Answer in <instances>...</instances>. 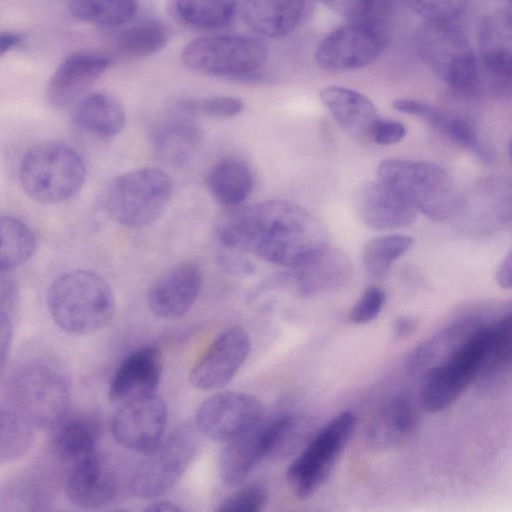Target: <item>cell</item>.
Returning a JSON list of instances; mask_svg holds the SVG:
<instances>
[{"mask_svg": "<svg viewBox=\"0 0 512 512\" xmlns=\"http://www.w3.org/2000/svg\"><path fill=\"white\" fill-rule=\"evenodd\" d=\"M146 510L153 511V512H176V511H181L182 509L172 502L159 501V502L150 504L149 507L146 508Z\"/></svg>", "mask_w": 512, "mask_h": 512, "instance_id": "cell-52", "label": "cell"}, {"mask_svg": "<svg viewBox=\"0 0 512 512\" xmlns=\"http://www.w3.org/2000/svg\"><path fill=\"white\" fill-rule=\"evenodd\" d=\"M24 37L16 32H2L0 36V54L4 55L15 48L22 46Z\"/></svg>", "mask_w": 512, "mask_h": 512, "instance_id": "cell-51", "label": "cell"}, {"mask_svg": "<svg viewBox=\"0 0 512 512\" xmlns=\"http://www.w3.org/2000/svg\"><path fill=\"white\" fill-rule=\"evenodd\" d=\"M405 2L426 22H452L465 11L469 0H405Z\"/></svg>", "mask_w": 512, "mask_h": 512, "instance_id": "cell-42", "label": "cell"}, {"mask_svg": "<svg viewBox=\"0 0 512 512\" xmlns=\"http://www.w3.org/2000/svg\"><path fill=\"white\" fill-rule=\"evenodd\" d=\"M267 501V493L260 485L247 486L224 499L217 508L221 512H258Z\"/></svg>", "mask_w": 512, "mask_h": 512, "instance_id": "cell-43", "label": "cell"}, {"mask_svg": "<svg viewBox=\"0 0 512 512\" xmlns=\"http://www.w3.org/2000/svg\"><path fill=\"white\" fill-rule=\"evenodd\" d=\"M406 134L405 126L396 120L380 118L372 128L370 139L379 145H393L400 142Z\"/></svg>", "mask_w": 512, "mask_h": 512, "instance_id": "cell-47", "label": "cell"}, {"mask_svg": "<svg viewBox=\"0 0 512 512\" xmlns=\"http://www.w3.org/2000/svg\"><path fill=\"white\" fill-rule=\"evenodd\" d=\"M512 367V311L490 325L488 353L479 373L492 377Z\"/></svg>", "mask_w": 512, "mask_h": 512, "instance_id": "cell-39", "label": "cell"}, {"mask_svg": "<svg viewBox=\"0 0 512 512\" xmlns=\"http://www.w3.org/2000/svg\"><path fill=\"white\" fill-rule=\"evenodd\" d=\"M386 44V31L378 23L369 19L352 20L322 39L314 59L324 70H357L375 62Z\"/></svg>", "mask_w": 512, "mask_h": 512, "instance_id": "cell-12", "label": "cell"}, {"mask_svg": "<svg viewBox=\"0 0 512 512\" xmlns=\"http://www.w3.org/2000/svg\"><path fill=\"white\" fill-rule=\"evenodd\" d=\"M198 449L195 430L182 426L172 431L138 463L130 478V491L140 499L163 495L182 477Z\"/></svg>", "mask_w": 512, "mask_h": 512, "instance_id": "cell-10", "label": "cell"}, {"mask_svg": "<svg viewBox=\"0 0 512 512\" xmlns=\"http://www.w3.org/2000/svg\"><path fill=\"white\" fill-rule=\"evenodd\" d=\"M149 140L155 156L163 163L182 167L189 163L202 142L195 117L176 104L151 124Z\"/></svg>", "mask_w": 512, "mask_h": 512, "instance_id": "cell-17", "label": "cell"}, {"mask_svg": "<svg viewBox=\"0 0 512 512\" xmlns=\"http://www.w3.org/2000/svg\"><path fill=\"white\" fill-rule=\"evenodd\" d=\"M68 10L79 21L118 28L135 18L138 3L137 0H70Z\"/></svg>", "mask_w": 512, "mask_h": 512, "instance_id": "cell-33", "label": "cell"}, {"mask_svg": "<svg viewBox=\"0 0 512 512\" xmlns=\"http://www.w3.org/2000/svg\"><path fill=\"white\" fill-rule=\"evenodd\" d=\"M47 304L54 322L75 335L101 330L111 321L115 309L108 282L98 273L85 269L58 276L49 287Z\"/></svg>", "mask_w": 512, "mask_h": 512, "instance_id": "cell-2", "label": "cell"}, {"mask_svg": "<svg viewBox=\"0 0 512 512\" xmlns=\"http://www.w3.org/2000/svg\"><path fill=\"white\" fill-rule=\"evenodd\" d=\"M173 9L185 25L199 30H217L231 23L237 0H174Z\"/></svg>", "mask_w": 512, "mask_h": 512, "instance_id": "cell-32", "label": "cell"}, {"mask_svg": "<svg viewBox=\"0 0 512 512\" xmlns=\"http://www.w3.org/2000/svg\"><path fill=\"white\" fill-rule=\"evenodd\" d=\"M416 329V323L409 317H398L392 325L393 335L396 339H404L410 336Z\"/></svg>", "mask_w": 512, "mask_h": 512, "instance_id": "cell-50", "label": "cell"}, {"mask_svg": "<svg viewBox=\"0 0 512 512\" xmlns=\"http://www.w3.org/2000/svg\"><path fill=\"white\" fill-rule=\"evenodd\" d=\"M498 285L505 289H512V249L504 257L496 272Z\"/></svg>", "mask_w": 512, "mask_h": 512, "instance_id": "cell-49", "label": "cell"}, {"mask_svg": "<svg viewBox=\"0 0 512 512\" xmlns=\"http://www.w3.org/2000/svg\"><path fill=\"white\" fill-rule=\"evenodd\" d=\"M202 286V273L193 262H181L163 272L151 284L148 304L163 319L184 316L196 302Z\"/></svg>", "mask_w": 512, "mask_h": 512, "instance_id": "cell-19", "label": "cell"}, {"mask_svg": "<svg viewBox=\"0 0 512 512\" xmlns=\"http://www.w3.org/2000/svg\"><path fill=\"white\" fill-rule=\"evenodd\" d=\"M13 321L14 318L0 314V362L2 368L5 365L12 343Z\"/></svg>", "mask_w": 512, "mask_h": 512, "instance_id": "cell-48", "label": "cell"}, {"mask_svg": "<svg viewBox=\"0 0 512 512\" xmlns=\"http://www.w3.org/2000/svg\"><path fill=\"white\" fill-rule=\"evenodd\" d=\"M505 2H507L509 5L512 6V0H504Z\"/></svg>", "mask_w": 512, "mask_h": 512, "instance_id": "cell-53", "label": "cell"}, {"mask_svg": "<svg viewBox=\"0 0 512 512\" xmlns=\"http://www.w3.org/2000/svg\"><path fill=\"white\" fill-rule=\"evenodd\" d=\"M206 185L213 199L223 207L241 205L253 187L250 168L237 159H222L210 167Z\"/></svg>", "mask_w": 512, "mask_h": 512, "instance_id": "cell-28", "label": "cell"}, {"mask_svg": "<svg viewBox=\"0 0 512 512\" xmlns=\"http://www.w3.org/2000/svg\"><path fill=\"white\" fill-rule=\"evenodd\" d=\"M75 126L99 138H113L124 129L126 114L113 95L96 92L84 96L73 110Z\"/></svg>", "mask_w": 512, "mask_h": 512, "instance_id": "cell-27", "label": "cell"}, {"mask_svg": "<svg viewBox=\"0 0 512 512\" xmlns=\"http://www.w3.org/2000/svg\"><path fill=\"white\" fill-rule=\"evenodd\" d=\"M378 179L389 185L418 212L443 220L455 205L453 179L442 166L403 159H385L377 167Z\"/></svg>", "mask_w": 512, "mask_h": 512, "instance_id": "cell-6", "label": "cell"}, {"mask_svg": "<svg viewBox=\"0 0 512 512\" xmlns=\"http://www.w3.org/2000/svg\"><path fill=\"white\" fill-rule=\"evenodd\" d=\"M416 43L425 64L451 89L471 92L478 87L479 61L465 34L451 22H426Z\"/></svg>", "mask_w": 512, "mask_h": 512, "instance_id": "cell-8", "label": "cell"}, {"mask_svg": "<svg viewBox=\"0 0 512 512\" xmlns=\"http://www.w3.org/2000/svg\"><path fill=\"white\" fill-rule=\"evenodd\" d=\"M11 395L16 409L35 427L55 428L66 415L69 389L64 377L44 364H29L12 378Z\"/></svg>", "mask_w": 512, "mask_h": 512, "instance_id": "cell-11", "label": "cell"}, {"mask_svg": "<svg viewBox=\"0 0 512 512\" xmlns=\"http://www.w3.org/2000/svg\"><path fill=\"white\" fill-rule=\"evenodd\" d=\"M264 406L255 396L242 392H221L207 398L196 413V427L214 441L226 442L261 422Z\"/></svg>", "mask_w": 512, "mask_h": 512, "instance_id": "cell-13", "label": "cell"}, {"mask_svg": "<svg viewBox=\"0 0 512 512\" xmlns=\"http://www.w3.org/2000/svg\"><path fill=\"white\" fill-rule=\"evenodd\" d=\"M167 409L156 393L122 403L111 423L115 441L122 447L147 454L164 438Z\"/></svg>", "mask_w": 512, "mask_h": 512, "instance_id": "cell-14", "label": "cell"}, {"mask_svg": "<svg viewBox=\"0 0 512 512\" xmlns=\"http://www.w3.org/2000/svg\"><path fill=\"white\" fill-rule=\"evenodd\" d=\"M269 55L260 39L243 35H210L189 42L182 61L191 71L244 83L265 80L262 67Z\"/></svg>", "mask_w": 512, "mask_h": 512, "instance_id": "cell-4", "label": "cell"}, {"mask_svg": "<svg viewBox=\"0 0 512 512\" xmlns=\"http://www.w3.org/2000/svg\"><path fill=\"white\" fill-rule=\"evenodd\" d=\"M427 123L451 141L469 150L476 156L480 158L486 157V152L479 141L475 129L465 119L457 116H448L435 109Z\"/></svg>", "mask_w": 512, "mask_h": 512, "instance_id": "cell-40", "label": "cell"}, {"mask_svg": "<svg viewBox=\"0 0 512 512\" xmlns=\"http://www.w3.org/2000/svg\"><path fill=\"white\" fill-rule=\"evenodd\" d=\"M413 245L408 235H383L367 241L362 250V263L366 272L374 278H382L392 263L404 255Z\"/></svg>", "mask_w": 512, "mask_h": 512, "instance_id": "cell-37", "label": "cell"}, {"mask_svg": "<svg viewBox=\"0 0 512 512\" xmlns=\"http://www.w3.org/2000/svg\"><path fill=\"white\" fill-rule=\"evenodd\" d=\"M320 99L344 130L357 137L370 138L380 117L369 98L349 88L329 86L320 92Z\"/></svg>", "mask_w": 512, "mask_h": 512, "instance_id": "cell-26", "label": "cell"}, {"mask_svg": "<svg viewBox=\"0 0 512 512\" xmlns=\"http://www.w3.org/2000/svg\"><path fill=\"white\" fill-rule=\"evenodd\" d=\"M98 437L94 420L84 416L64 418L55 427L53 448L59 458L75 464L96 453Z\"/></svg>", "mask_w": 512, "mask_h": 512, "instance_id": "cell-30", "label": "cell"}, {"mask_svg": "<svg viewBox=\"0 0 512 512\" xmlns=\"http://www.w3.org/2000/svg\"><path fill=\"white\" fill-rule=\"evenodd\" d=\"M110 65L111 59L100 53L76 52L69 55L49 80L47 102L57 110L77 104Z\"/></svg>", "mask_w": 512, "mask_h": 512, "instance_id": "cell-18", "label": "cell"}, {"mask_svg": "<svg viewBox=\"0 0 512 512\" xmlns=\"http://www.w3.org/2000/svg\"><path fill=\"white\" fill-rule=\"evenodd\" d=\"M308 8V0H240L246 25L270 38L294 31L305 18Z\"/></svg>", "mask_w": 512, "mask_h": 512, "instance_id": "cell-24", "label": "cell"}, {"mask_svg": "<svg viewBox=\"0 0 512 512\" xmlns=\"http://www.w3.org/2000/svg\"><path fill=\"white\" fill-rule=\"evenodd\" d=\"M266 457L264 424L259 422L250 430L226 441L219 454V475L225 484L238 485Z\"/></svg>", "mask_w": 512, "mask_h": 512, "instance_id": "cell-25", "label": "cell"}, {"mask_svg": "<svg viewBox=\"0 0 512 512\" xmlns=\"http://www.w3.org/2000/svg\"><path fill=\"white\" fill-rule=\"evenodd\" d=\"M416 424L417 414L411 401L396 397L385 404L372 421L369 438L376 446H394L408 438Z\"/></svg>", "mask_w": 512, "mask_h": 512, "instance_id": "cell-29", "label": "cell"}, {"mask_svg": "<svg viewBox=\"0 0 512 512\" xmlns=\"http://www.w3.org/2000/svg\"><path fill=\"white\" fill-rule=\"evenodd\" d=\"M245 252L218 246L217 258L220 266L228 273L247 275L253 272V264L243 254Z\"/></svg>", "mask_w": 512, "mask_h": 512, "instance_id": "cell-46", "label": "cell"}, {"mask_svg": "<svg viewBox=\"0 0 512 512\" xmlns=\"http://www.w3.org/2000/svg\"><path fill=\"white\" fill-rule=\"evenodd\" d=\"M278 278L303 297L312 296L341 285L349 277V258L329 246L313 258Z\"/></svg>", "mask_w": 512, "mask_h": 512, "instance_id": "cell-22", "label": "cell"}, {"mask_svg": "<svg viewBox=\"0 0 512 512\" xmlns=\"http://www.w3.org/2000/svg\"><path fill=\"white\" fill-rule=\"evenodd\" d=\"M218 246L295 268L328 247L324 224L302 206L283 200L223 207L215 225Z\"/></svg>", "mask_w": 512, "mask_h": 512, "instance_id": "cell-1", "label": "cell"}, {"mask_svg": "<svg viewBox=\"0 0 512 512\" xmlns=\"http://www.w3.org/2000/svg\"><path fill=\"white\" fill-rule=\"evenodd\" d=\"M355 425L352 412L337 414L315 433L291 462L286 477L299 499L312 497L322 487L352 437Z\"/></svg>", "mask_w": 512, "mask_h": 512, "instance_id": "cell-9", "label": "cell"}, {"mask_svg": "<svg viewBox=\"0 0 512 512\" xmlns=\"http://www.w3.org/2000/svg\"><path fill=\"white\" fill-rule=\"evenodd\" d=\"M250 349V338L245 329L239 326L226 329L191 368V385L199 390H215L225 386L244 364Z\"/></svg>", "mask_w": 512, "mask_h": 512, "instance_id": "cell-15", "label": "cell"}, {"mask_svg": "<svg viewBox=\"0 0 512 512\" xmlns=\"http://www.w3.org/2000/svg\"><path fill=\"white\" fill-rule=\"evenodd\" d=\"M490 326H478L424 376L422 408L439 412L452 405L479 375L488 353Z\"/></svg>", "mask_w": 512, "mask_h": 512, "instance_id": "cell-7", "label": "cell"}, {"mask_svg": "<svg viewBox=\"0 0 512 512\" xmlns=\"http://www.w3.org/2000/svg\"><path fill=\"white\" fill-rule=\"evenodd\" d=\"M86 165L72 146L46 141L30 147L19 164V182L32 200L57 204L69 200L82 188Z\"/></svg>", "mask_w": 512, "mask_h": 512, "instance_id": "cell-3", "label": "cell"}, {"mask_svg": "<svg viewBox=\"0 0 512 512\" xmlns=\"http://www.w3.org/2000/svg\"><path fill=\"white\" fill-rule=\"evenodd\" d=\"M169 39L168 28L157 19H144L121 31L117 50L127 57L140 58L159 52Z\"/></svg>", "mask_w": 512, "mask_h": 512, "instance_id": "cell-35", "label": "cell"}, {"mask_svg": "<svg viewBox=\"0 0 512 512\" xmlns=\"http://www.w3.org/2000/svg\"><path fill=\"white\" fill-rule=\"evenodd\" d=\"M116 479L97 453L73 464L66 481L69 501L83 509H96L111 502Z\"/></svg>", "mask_w": 512, "mask_h": 512, "instance_id": "cell-23", "label": "cell"}, {"mask_svg": "<svg viewBox=\"0 0 512 512\" xmlns=\"http://www.w3.org/2000/svg\"><path fill=\"white\" fill-rule=\"evenodd\" d=\"M307 423L293 416H282L265 423L267 457H284L307 437Z\"/></svg>", "mask_w": 512, "mask_h": 512, "instance_id": "cell-38", "label": "cell"}, {"mask_svg": "<svg viewBox=\"0 0 512 512\" xmlns=\"http://www.w3.org/2000/svg\"><path fill=\"white\" fill-rule=\"evenodd\" d=\"M161 376V354L155 346L141 347L128 354L114 372L109 397L113 402L154 394Z\"/></svg>", "mask_w": 512, "mask_h": 512, "instance_id": "cell-21", "label": "cell"}, {"mask_svg": "<svg viewBox=\"0 0 512 512\" xmlns=\"http://www.w3.org/2000/svg\"><path fill=\"white\" fill-rule=\"evenodd\" d=\"M480 71L498 94L512 96V11L489 14L478 32Z\"/></svg>", "mask_w": 512, "mask_h": 512, "instance_id": "cell-16", "label": "cell"}, {"mask_svg": "<svg viewBox=\"0 0 512 512\" xmlns=\"http://www.w3.org/2000/svg\"><path fill=\"white\" fill-rule=\"evenodd\" d=\"M468 324L465 322L449 327L416 347L407 357V373L413 377L425 376L477 327L474 323L472 326Z\"/></svg>", "mask_w": 512, "mask_h": 512, "instance_id": "cell-31", "label": "cell"}, {"mask_svg": "<svg viewBox=\"0 0 512 512\" xmlns=\"http://www.w3.org/2000/svg\"><path fill=\"white\" fill-rule=\"evenodd\" d=\"M386 300L384 290L377 286L368 287L352 307L349 320L354 324H366L381 313Z\"/></svg>", "mask_w": 512, "mask_h": 512, "instance_id": "cell-44", "label": "cell"}, {"mask_svg": "<svg viewBox=\"0 0 512 512\" xmlns=\"http://www.w3.org/2000/svg\"><path fill=\"white\" fill-rule=\"evenodd\" d=\"M510 150H511V156H512V143H511V147H510Z\"/></svg>", "mask_w": 512, "mask_h": 512, "instance_id": "cell-54", "label": "cell"}, {"mask_svg": "<svg viewBox=\"0 0 512 512\" xmlns=\"http://www.w3.org/2000/svg\"><path fill=\"white\" fill-rule=\"evenodd\" d=\"M173 192L169 174L158 167H141L116 177L109 185L104 205L118 224L141 228L153 223L166 208Z\"/></svg>", "mask_w": 512, "mask_h": 512, "instance_id": "cell-5", "label": "cell"}, {"mask_svg": "<svg viewBox=\"0 0 512 512\" xmlns=\"http://www.w3.org/2000/svg\"><path fill=\"white\" fill-rule=\"evenodd\" d=\"M356 211L364 224L375 230L409 226L418 214L409 202L380 179L368 182L359 189Z\"/></svg>", "mask_w": 512, "mask_h": 512, "instance_id": "cell-20", "label": "cell"}, {"mask_svg": "<svg viewBox=\"0 0 512 512\" xmlns=\"http://www.w3.org/2000/svg\"><path fill=\"white\" fill-rule=\"evenodd\" d=\"M0 270L10 272L27 262L35 252L36 237L30 227L13 216L0 218Z\"/></svg>", "mask_w": 512, "mask_h": 512, "instance_id": "cell-34", "label": "cell"}, {"mask_svg": "<svg viewBox=\"0 0 512 512\" xmlns=\"http://www.w3.org/2000/svg\"><path fill=\"white\" fill-rule=\"evenodd\" d=\"M34 425L17 409L1 408L0 461L16 460L27 453L34 440Z\"/></svg>", "mask_w": 512, "mask_h": 512, "instance_id": "cell-36", "label": "cell"}, {"mask_svg": "<svg viewBox=\"0 0 512 512\" xmlns=\"http://www.w3.org/2000/svg\"><path fill=\"white\" fill-rule=\"evenodd\" d=\"M175 104L194 117L230 118L243 109L242 100L234 96L189 97L179 99Z\"/></svg>", "mask_w": 512, "mask_h": 512, "instance_id": "cell-41", "label": "cell"}, {"mask_svg": "<svg viewBox=\"0 0 512 512\" xmlns=\"http://www.w3.org/2000/svg\"><path fill=\"white\" fill-rule=\"evenodd\" d=\"M334 13L348 20L368 19L375 0H319Z\"/></svg>", "mask_w": 512, "mask_h": 512, "instance_id": "cell-45", "label": "cell"}]
</instances>
